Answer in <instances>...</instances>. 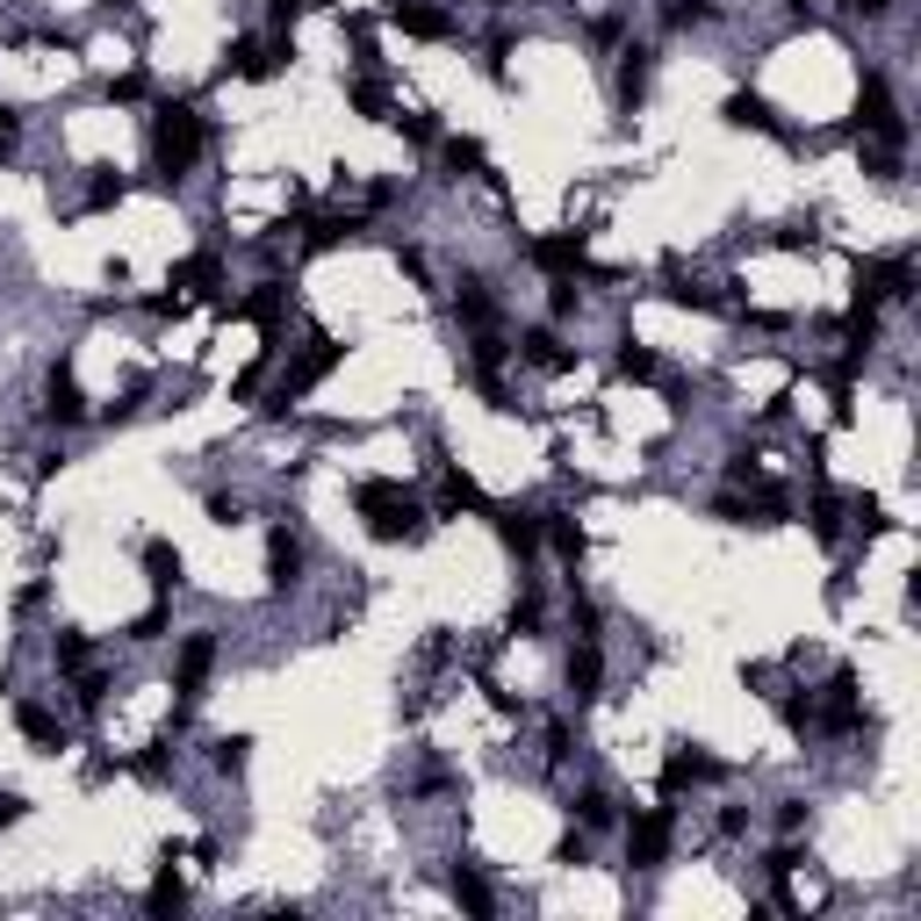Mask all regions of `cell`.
Masks as SVG:
<instances>
[{
    "mask_svg": "<svg viewBox=\"0 0 921 921\" xmlns=\"http://www.w3.org/2000/svg\"><path fill=\"white\" fill-rule=\"evenodd\" d=\"M145 908L151 914H180V908H188V885H180V871H174V850H166V864H159V879H151Z\"/></svg>",
    "mask_w": 921,
    "mask_h": 921,
    "instance_id": "83f0119b",
    "label": "cell"
},
{
    "mask_svg": "<svg viewBox=\"0 0 921 921\" xmlns=\"http://www.w3.org/2000/svg\"><path fill=\"white\" fill-rule=\"evenodd\" d=\"M22 813H29L22 792H0V828H8V821H22Z\"/></svg>",
    "mask_w": 921,
    "mask_h": 921,
    "instance_id": "be15d7a7",
    "label": "cell"
},
{
    "mask_svg": "<svg viewBox=\"0 0 921 921\" xmlns=\"http://www.w3.org/2000/svg\"><path fill=\"white\" fill-rule=\"evenodd\" d=\"M541 541H547V547H555V555H562V562H570V576L583 570V526H576V518H570V512H547V518H541Z\"/></svg>",
    "mask_w": 921,
    "mask_h": 921,
    "instance_id": "44dd1931",
    "label": "cell"
},
{
    "mask_svg": "<svg viewBox=\"0 0 921 921\" xmlns=\"http://www.w3.org/2000/svg\"><path fill=\"white\" fill-rule=\"evenodd\" d=\"M259 375H267V360H259V367H245V375L230 382V404H252V396H259Z\"/></svg>",
    "mask_w": 921,
    "mask_h": 921,
    "instance_id": "7dc6e473",
    "label": "cell"
},
{
    "mask_svg": "<svg viewBox=\"0 0 921 921\" xmlns=\"http://www.w3.org/2000/svg\"><path fill=\"white\" fill-rule=\"evenodd\" d=\"M713 778H720V763H713V756H699V749H691V742H677V749H670V756H663V792H684V785H713Z\"/></svg>",
    "mask_w": 921,
    "mask_h": 921,
    "instance_id": "2e32d148",
    "label": "cell"
},
{
    "mask_svg": "<svg viewBox=\"0 0 921 921\" xmlns=\"http://www.w3.org/2000/svg\"><path fill=\"white\" fill-rule=\"evenodd\" d=\"M526 259L541 274H555V281H576V274H591V281H612L605 267H591V252H583V230H555V238H533Z\"/></svg>",
    "mask_w": 921,
    "mask_h": 921,
    "instance_id": "5b68a950",
    "label": "cell"
},
{
    "mask_svg": "<svg viewBox=\"0 0 921 921\" xmlns=\"http://www.w3.org/2000/svg\"><path fill=\"white\" fill-rule=\"evenodd\" d=\"M504 58H512V37L497 29V37L483 43V72H489V80H504Z\"/></svg>",
    "mask_w": 921,
    "mask_h": 921,
    "instance_id": "bcb514c9",
    "label": "cell"
},
{
    "mask_svg": "<svg viewBox=\"0 0 921 921\" xmlns=\"http://www.w3.org/2000/svg\"><path fill=\"white\" fill-rule=\"evenodd\" d=\"M648 80H655V51H648V43H626V51H620V80H612V95H620V116H641V101H648Z\"/></svg>",
    "mask_w": 921,
    "mask_h": 921,
    "instance_id": "7c38bea8",
    "label": "cell"
},
{
    "mask_svg": "<svg viewBox=\"0 0 921 921\" xmlns=\"http://www.w3.org/2000/svg\"><path fill=\"white\" fill-rule=\"evenodd\" d=\"M14 727H22L37 749H66V727H58V713H51V705H37V699L14 705Z\"/></svg>",
    "mask_w": 921,
    "mask_h": 921,
    "instance_id": "7402d4cb",
    "label": "cell"
},
{
    "mask_svg": "<svg viewBox=\"0 0 921 921\" xmlns=\"http://www.w3.org/2000/svg\"><path fill=\"white\" fill-rule=\"evenodd\" d=\"M454 900H460V908H468L475 921H489V914H497V893H489V879H483L475 864H454Z\"/></svg>",
    "mask_w": 921,
    "mask_h": 921,
    "instance_id": "cb8c5ba5",
    "label": "cell"
},
{
    "mask_svg": "<svg viewBox=\"0 0 921 921\" xmlns=\"http://www.w3.org/2000/svg\"><path fill=\"white\" fill-rule=\"evenodd\" d=\"M43 418L51 425H80L87 418V396H80V382H72V360H51V375H43Z\"/></svg>",
    "mask_w": 921,
    "mask_h": 921,
    "instance_id": "4fadbf2b",
    "label": "cell"
},
{
    "mask_svg": "<svg viewBox=\"0 0 921 921\" xmlns=\"http://www.w3.org/2000/svg\"><path fill=\"white\" fill-rule=\"evenodd\" d=\"M914 296V267L908 259H856V303L879 310V303H908Z\"/></svg>",
    "mask_w": 921,
    "mask_h": 921,
    "instance_id": "52a82bcc",
    "label": "cell"
},
{
    "mask_svg": "<svg viewBox=\"0 0 921 921\" xmlns=\"http://www.w3.org/2000/svg\"><path fill=\"white\" fill-rule=\"evenodd\" d=\"M145 576H151V591H180V547L174 541H145Z\"/></svg>",
    "mask_w": 921,
    "mask_h": 921,
    "instance_id": "4316f807",
    "label": "cell"
},
{
    "mask_svg": "<svg viewBox=\"0 0 921 921\" xmlns=\"http://www.w3.org/2000/svg\"><path fill=\"white\" fill-rule=\"evenodd\" d=\"M389 22L418 43H447L454 37V8H433V0H389Z\"/></svg>",
    "mask_w": 921,
    "mask_h": 921,
    "instance_id": "8fae6325",
    "label": "cell"
},
{
    "mask_svg": "<svg viewBox=\"0 0 921 921\" xmlns=\"http://www.w3.org/2000/svg\"><path fill=\"white\" fill-rule=\"evenodd\" d=\"M570 756V720H555V727H547V763H562Z\"/></svg>",
    "mask_w": 921,
    "mask_h": 921,
    "instance_id": "91938a15",
    "label": "cell"
},
{
    "mask_svg": "<svg viewBox=\"0 0 921 921\" xmlns=\"http://www.w3.org/2000/svg\"><path fill=\"white\" fill-rule=\"evenodd\" d=\"M541 620H547V612H541V597H518V605H512V634H541Z\"/></svg>",
    "mask_w": 921,
    "mask_h": 921,
    "instance_id": "ee69618b",
    "label": "cell"
},
{
    "mask_svg": "<svg viewBox=\"0 0 921 921\" xmlns=\"http://www.w3.org/2000/svg\"><path fill=\"white\" fill-rule=\"evenodd\" d=\"M296 583H303V541L288 526H274L267 533V591L281 597V591H296Z\"/></svg>",
    "mask_w": 921,
    "mask_h": 921,
    "instance_id": "5bb4252c",
    "label": "cell"
},
{
    "mask_svg": "<svg viewBox=\"0 0 921 921\" xmlns=\"http://www.w3.org/2000/svg\"><path fill=\"white\" fill-rule=\"evenodd\" d=\"M245 763H252V734H224V742L209 749V771L217 778H238Z\"/></svg>",
    "mask_w": 921,
    "mask_h": 921,
    "instance_id": "836d02e7",
    "label": "cell"
},
{
    "mask_svg": "<svg viewBox=\"0 0 921 921\" xmlns=\"http://www.w3.org/2000/svg\"><path fill=\"white\" fill-rule=\"evenodd\" d=\"M856 137L864 145H908V116H900V101H893V87H885V72H864V87H856Z\"/></svg>",
    "mask_w": 921,
    "mask_h": 921,
    "instance_id": "3957f363",
    "label": "cell"
},
{
    "mask_svg": "<svg viewBox=\"0 0 921 921\" xmlns=\"http://www.w3.org/2000/svg\"><path fill=\"white\" fill-rule=\"evenodd\" d=\"M122 195H130V180H122V174H109V166H101V174L87 180V209H116Z\"/></svg>",
    "mask_w": 921,
    "mask_h": 921,
    "instance_id": "f35d334b",
    "label": "cell"
},
{
    "mask_svg": "<svg viewBox=\"0 0 921 921\" xmlns=\"http://www.w3.org/2000/svg\"><path fill=\"white\" fill-rule=\"evenodd\" d=\"M670 303H677V310H727V296H713V288L684 281L677 267H670Z\"/></svg>",
    "mask_w": 921,
    "mask_h": 921,
    "instance_id": "e575fe53",
    "label": "cell"
},
{
    "mask_svg": "<svg viewBox=\"0 0 921 921\" xmlns=\"http://www.w3.org/2000/svg\"><path fill=\"white\" fill-rule=\"evenodd\" d=\"M439 159H447L454 174H483V180H497V174H489V151H483V137H447V145H439Z\"/></svg>",
    "mask_w": 921,
    "mask_h": 921,
    "instance_id": "f1b7e54d",
    "label": "cell"
},
{
    "mask_svg": "<svg viewBox=\"0 0 921 921\" xmlns=\"http://www.w3.org/2000/svg\"><path fill=\"white\" fill-rule=\"evenodd\" d=\"M842 8H856V14H885L893 0H842Z\"/></svg>",
    "mask_w": 921,
    "mask_h": 921,
    "instance_id": "e7e4bbea",
    "label": "cell"
},
{
    "mask_svg": "<svg viewBox=\"0 0 921 921\" xmlns=\"http://www.w3.org/2000/svg\"><path fill=\"white\" fill-rule=\"evenodd\" d=\"M778 713H785V727L800 734V742H813V734H821V699H813V691H778Z\"/></svg>",
    "mask_w": 921,
    "mask_h": 921,
    "instance_id": "603a6c76",
    "label": "cell"
},
{
    "mask_svg": "<svg viewBox=\"0 0 921 921\" xmlns=\"http://www.w3.org/2000/svg\"><path fill=\"white\" fill-rule=\"evenodd\" d=\"M51 655H58V670H66V677H72V670H87V663H95V641H87L80 626H58Z\"/></svg>",
    "mask_w": 921,
    "mask_h": 921,
    "instance_id": "d6a6232c",
    "label": "cell"
},
{
    "mask_svg": "<svg viewBox=\"0 0 921 921\" xmlns=\"http://www.w3.org/2000/svg\"><path fill=\"white\" fill-rule=\"evenodd\" d=\"M778 252H821V230H813V224H792V230H778Z\"/></svg>",
    "mask_w": 921,
    "mask_h": 921,
    "instance_id": "b9f144b4",
    "label": "cell"
},
{
    "mask_svg": "<svg viewBox=\"0 0 921 921\" xmlns=\"http://www.w3.org/2000/svg\"><path fill=\"white\" fill-rule=\"evenodd\" d=\"M439 504H447V512H489V497H483V489H475L460 468L439 475Z\"/></svg>",
    "mask_w": 921,
    "mask_h": 921,
    "instance_id": "1f68e13d",
    "label": "cell"
},
{
    "mask_svg": "<svg viewBox=\"0 0 921 921\" xmlns=\"http://www.w3.org/2000/svg\"><path fill=\"white\" fill-rule=\"evenodd\" d=\"M742 684L756 691V699H778V677H771V670H763V663H749V670H742Z\"/></svg>",
    "mask_w": 921,
    "mask_h": 921,
    "instance_id": "816d5d0a",
    "label": "cell"
},
{
    "mask_svg": "<svg viewBox=\"0 0 921 921\" xmlns=\"http://www.w3.org/2000/svg\"><path fill=\"white\" fill-rule=\"evenodd\" d=\"M72 699H80V713H101V699H109V677H101L95 663L72 670Z\"/></svg>",
    "mask_w": 921,
    "mask_h": 921,
    "instance_id": "74e56055",
    "label": "cell"
},
{
    "mask_svg": "<svg viewBox=\"0 0 921 921\" xmlns=\"http://www.w3.org/2000/svg\"><path fill=\"white\" fill-rule=\"evenodd\" d=\"M518 360H526V367H547V375H562L576 353L562 346V331H555V325H533V331H518Z\"/></svg>",
    "mask_w": 921,
    "mask_h": 921,
    "instance_id": "ac0fdd59",
    "label": "cell"
},
{
    "mask_svg": "<svg viewBox=\"0 0 921 921\" xmlns=\"http://www.w3.org/2000/svg\"><path fill=\"white\" fill-rule=\"evenodd\" d=\"M209 670H217V634H188L180 641V655H174V691L180 699H202V684H209Z\"/></svg>",
    "mask_w": 921,
    "mask_h": 921,
    "instance_id": "30bf717a",
    "label": "cell"
},
{
    "mask_svg": "<svg viewBox=\"0 0 921 921\" xmlns=\"http://www.w3.org/2000/svg\"><path fill=\"white\" fill-rule=\"evenodd\" d=\"M166 288H188V296H202V303H217V288H224V259L217 252H188L174 267V281Z\"/></svg>",
    "mask_w": 921,
    "mask_h": 921,
    "instance_id": "d6986e66",
    "label": "cell"
},
{
    "mask_svg": "<svg viewBox=\"0 0 921 921\" xmlns=\"http://www.w3.org/2000/svg\"><path fill=\"white\" fill-rule=\"evenodd\" d=\"M583 856H591V842H583V835H562L555 842V864H583Z\"/></svg>",
    "mask_w": 921,
    "mask_h": 921,
    "instance_id": "9f6ffc18",
    "label": "cell"
},
{
    "mask_svg": "<svg viewBox=\"0 0 921 921\" xmlns=\"http://www.w3.org/2000/svg\"><path fill=\"white\" fill-rule=\"evenodd\" d=\"M720 116H727V130H763V137H785V145H800V130H785L778 109L756 95V87H734L727 101H720Z\"/></svg>",
    "mask_w": 921,
    "mask_h": 921,
    "instance_id": "9c48e42d",
    "label": "cell"
},
{
    "mask_svg": "<svg viewBox=\"0 0 921 921\" xmlns=\"http://www.w3.org/2000/svg\"><path fill=\"white\" fill-rule=\"evenodd\" d=\"M109 95H116V101H145V72H122Z\"/></svg>",
    "mask_w": 921,
    "mask_h": 921,
    "instance_id": "94428289",
    "label": "cell"
},
{
    "mask_svg": "<svg viewBox=\"0 0 921 921\" xmlns=\"http://www.w3.org/2000/svg\"><path fill=\"white\" fill-rule=\"evenodd\" d=\"M14 137H22V116L0 109V159H14Z\"/></svg>",
    "mask_w": 921,
    "mask_h": 921,
    "instance_id": "11a10c76",
    "label": "cell"
},
{
    "mask_svg": "<svg viewBox=\"0 0 921 921\" xmlns=\"http://www.w3.org/2000/svg\"><path fill=\"white\" fill-rule=\"evenodd\" d=\"M713 0H677V8H670V29H699V22H713Z\"/></svg>",
    "mask_w": 921,
    "mask_h": 921,
    "instance_id": "7bdbcfd3",
    "label": "cell"
},
{
    "mask_svg": "<svg viewBox=\"0 0 921 921\" xmlns=\"http://www.w3.org/2000/svg\"><path fill=\"white\" fill-rule=\"evenodd\" d=\"M460 317H468L475 331H497V303H489L483 274H468V281H460Z\"/></svg>",
    "mask_w": 921,
    "mask_h": 921,
    "instance_id": "4dcf8cb0",
    "label": "cell"
},
{
    "mask_svg": "<svg viewBox=\"0 0 921 921\" xmlns=\"http://www.w3.org/2000/svg\"><path fill=\"white\" fill-rule=\"evenodd\" d=\"M570 699L576 705L605 699V655H597V641H576V655H570Z\"/></svg>",
    "mask_w": 921,
    "mask_h": 921,
    "instance_id": "e0dca14e",
    "label": "cell"
},
{
    "mask_svg": "<svg viewBox=\"0 0 921 921\" xmlns=\"http://www.w3.org/2000/svg\"><path fill=\"white\" fill-rule=\"evenodd\" d=\"M612 367H620V382H655V375H663V360H655V353L641 346V339H620Z\"/></svg>",
    "mask_w": 921,
    "mask_h": 921,
    "instance_id": "f546056e",
    "label": "cell"
},
{
    "mask_svg": "<svg viewBox=\"0 0 921 921\" xmlns=\"http://www.w3.org/2000/svg\"><path fill=\"white\" fill-rule=\"evenodd\" d=\"M346 238H360V217H310L303 224V245H310V252H339Z\"/></svg>",
    "mask_w": 921,
    "mask_h": 921,
    "instance_id": "484cf974",
    "label": "cell"
},
{
    "mask_svg": "<svg viewBox=\"0 0 921 921\" xmlns=\"http://www.w3.org/2000/svg\"><path fill=\"white\" fill-rule=\"evenodd\" d=\"M570 813H576V821H583V828H612V792H597V785H583Z\"/></svg>",
    "mask_w": 921,
    "mask_h": 921,
    "instance_id": "8d00e7d4",
    "label": "cell"
},
{
    "mask_svg": "<svg viewBox=\"0 0 921 921\" xmlns=\"http://www.w3.org/2000/svg\"><path fill=\"white\" fill-rule=\"evenodd\" d=\"M792 864H800V850H792V842H785V850H771V856H763V871H771L778 885H785V871H792Z\"/></svg>",
    "mask_w": 921,
    "mask_h": 921,
    "instance_id": "db71d44e",
    "label": "cell"
},
{
    "mask_svg": "<svg viewBox=\"0 0 921 921\" xmlns=\"http://www.w3.org/2000/svg\"><path fill=\"white\" fill-rule=\"evenodd\" d=\"M346 101H353V109H360L367 122H389V87H382V80H353V87H346Z\"/></svg>",
    "mask_w": 921,
    "mask_h": 921,
    "instance_id": "d590c367",
    "label": "cell"
},
{
    "mask_svg": "<svg viewBox=\"0 0 921 921\" xmlns=\"http://www.w3.org/2000/svg\"><path fill=\"white\" fill-rule=\"evenodd\" d=\"M756 475H763V460H756V454H734V460H727V483H742V489H749Z\"/></svg>",
    "mask_w": 921,
    "mask_h": 921,
    "instance_id": "681fc988",
    "label": "cell"
},
{
    "mask_svg": "<svg viewBox=\"0 0 921 921\" xmlns=\"http://www.w3.org/2000/svg\"><path fill=\"white\" fill-rule=\"evenodd\" d=\"M806 526H813V541H828L835 547L842 541V497L828 483H813V504H806Z\"/></svg>",
    "mask_w": 921,
    "mask_h": 921,
    "instance_id": "d4e9b609",
    "label": "cell"
},
{
    "mask_svg": "<svg viewBox=\"0 0 921 921\" xmlns=\"http://www.w3.org/2000/svg\"><path fill=\"white\" fill-rule=\"evenodd\" d=\"M806 475H813V483H828V439H813V447H806Z\"/></svg>",
    "mask_w": 921,
    "mask_h": 921,
    "instance_id": "6125c7cd",
    "label": "cell"
},
{
    "mask_svg": "<svg viewBox=\"0 0 921 921\" xmlns=\"http://www.w3.org/2000/svg\"><path fill=\"white\" fill-rule=\"evenodd\" d=\"M489 518H497V541L512 547L518 562L541 555V512H518V504H504V512H497V504H489Z\"/></svg>",
    "mask_w": 921,
    "mask_h": 921,
    "instance_id": "9a60e30c",
    "label": "cell"
},
{
    "mask_svg": "<svg viewBox=\"0 0 921 921\" xmlns=\"http://www.w3.org/2000/svg\"><path fill=\"white\" fill-rule=\"evenodd\" d=\"M489 8H504V0H489Z\"/></svg>",
    "mask_w": 921,
    "mask_h": 921,
    "instance_id": "03108f58",
    "label": "cell"
},
{
    "mask_svg": "<svg viewBox=\"0 0 921 921\" xmlns=\"http://www.w3.org/2000/svg\"><path fill=\"white\" fill-rule=\"evenodd\" d=\"M281 310H288V288H281V281H259L245 303H230V317H252V325L267 331V339L281 331Z\"/></svg>",
    "mask_w": 921,
    "mask_h": 921,
    "instance_id": "ffe728a7",
    "label": "cell"
},
{
    "mask_svg": "<svg viewBox=\"0 0 921 921\" xmlns=\"http://www.w3.org/2000/svg\"><path fill=\"white\" fill-rule=\"evenodd\" d=\"M288 66H296V37H274V43L238 37V43L224 51V72H238V80H281Z\"/></svg>",
    "mask_w": 921,
    "mask_h": 921,
    "instance_id": "8992f818",
    "label": "cell"
},
{
    "mask_svg": "<svg viewBox=\"0 0 921 921\" xmlns=\"http://www.w3.org/2000/svg\"><path fill=\"white\" fill-rule=\"evenodd\" d=\"M166 763H174V742H151L145 756L130 763V771H137V778H166Z\"/></svg>",
    "mask_w": 921,
    "mask_h": 921,
    "instance_id": "f6af8a7d",
    "label": "cell"
},
{
    "mask_svg": "<svg viewBox=\"0 0 921 921\" xmlns=\"http://www.w3.org/2000/svg\"><path fill=\"white\" fill-rule=\"evenodd\" d=\"M806 821H813V813H806V800H785V806H778V828H785V835H800Z\"/></svg>",
    "mask_w": 921,
    "mask_h": 921,
    "instance_id": "f5cc1de1",
    "label": "cell"
},
{
    "mask_svg": "<svg viewBox=\"0 0 921 921\" xmlns=\"http://www.w3.org/2000/svg\"><path fill=\"white\" fill-rule=\"evenodd\" d=\"M850 512H856V526H864V541H879V533L893 526V518H885V504H879V497H856Z\"/></svg>",
    "mask_w": 921,
    "mask_h": 921,
    "instance_id": "60d3db41",
    "label": "cell"
},
{
    "mask_svg": "<svg viewBox=\"0 0 921 921\" xmlns=\"http://www.w3.org/2000/svg\"><path fill=\"white\" fill-rule=\"evenodd\" d=\"M547 310H555V317H576V281H555V296H547Z\"/></svg>",
    "mask_w": 921,
    "mask_h": 921,
    "instance_id": "6f0895ef",
    "label": "cell"
},
{
    "mask_svg": "<svg viewBox=\"0 0 921 921\" xmlns=\"http://www.w3.org/2000/svg\"><path fill=\"white\" fill-rule=\"evenodd\" d=\"M166 626H174V612H166V597H159V605H145V612H137L130 626H122V634H130V641H159Z\"/></svg>",
    "mask_w": 921,
    "mask_h": 921,
    "instance_id": "ab89813d",
    "label": "cell"
},
{
    "mask_svg": "<svg viewBox=\"0 0 921 921\" xmlns=\"http://www.w3.org/2000/svg\"><path fill=\"white\" fill-rule=\"evenodd\" d=\"M353 512L367 518V533L389 547H418L425 533H433V518H425V504L410 497L404 483H389V475H367V483H353Z\"/></svg>",
    "mask_w": 921,
    "mask_h": 921,
    "instance_id": "6da1fadb",
    "label": "cell"
},
{
    "mask_svg": "<svg viewBox=\"0 0 921 921\" xmlns=\"http://www.w3.org/2000/svg\"><path fill=\"white\" fill-rule=\"evenodd\" d=\"M339 360H346V346L331 339V331H310V346L296 353V367L281 375V389H274V404H267V410H288V404H303V396H310V389H317V382H325Z\"/></svg>",
    "mask_w": 921,
    "mask_h": 921,
    "instance_id": "277c9868",
    "label": "cell"
},
{
    "mask_svg": "<svg viewBox=\"0 0 921 921\" xmlns=\"http://www.w3.org/2000/svg\"><path fill=\"white\" fill-rule=\"evenodd\" d=\"M389 122L410 137V145H433V116H389Z\"/></svg>",
    "mask_w": 921,
    "mask_h": 921,
    "instance_id": "c3c4849f",
    "label": "cell"
},
{
    "mask_svg": "<svg viewBox=\"0 0 921 921\" xmlns=\"http://www.w3.org/2000/svg\"><path fill=\"white\" fill-rule=\"evenodd\" d=\"M663 856H670V813L663 806L634 813V828H626V864L634 871H663Z\"/></svg>",
    "mask_w": 921,
    "mask_h": 921,
    "instance_id": "ba28073f",
    "label": "cell"
},
{
    "mask_svg": "<svg viewBox=\"0 0 921 921\" xmlns=\"http://www.w3.org/2000/svg\"><path fill=\"white\" fill-rule=\"evenodd\" d=\"M267 8H274V22H281V29H288V22H296V14H303V8H325V0H267Z\"/></svg>",
    "mask_w": 921,
    "mask_h": 921,
    "instance_id": "680465c9",
    "label": "cell"
},
{
    "mask_svg": "<svg viewBox=\"0 0 921 921\" xmlns=\"http://www.w3.org/2000/svg\"><path fill=\"white\" fill-rule=\"evenodd\" d=\"M202 145H209V130H202V109H195V101H166V109L151 116V159H159L166 188L202 159Z\"/></svg>",
    "mask_w": 921,
    "mask_h": 921,
    "instance_id": "7a4b0ae2",
    "label": "cell"
},
{
    "mask_svg": "<svg viewBox=\"0 0 921 921\" xmlns=\"http://www.w3.org/2000/svg\"><path fill=\"white\" fill-rule=\"evenodd\" d=\"M209 518H217V526H238V518H245V504H238V497H224V489H217V497H209Z\"/></svg>",
    "mask_w": 921,
    "mask_h": 921,
    "instance_id": "f907efd6",
    "label": "cell"
}]
</instances>
